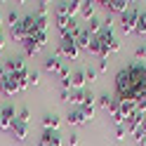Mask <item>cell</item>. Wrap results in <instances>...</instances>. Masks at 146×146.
I'll use <instances>...</instances> for the list:
<instances>
[{
  "label": "cell",
  "instance_id": "8992f818",
  "mask_svg": "<svg viewBox=\"0 0 146 146\" xmlns=\"http://www.w3.org/2000/svg\"><path fill=\"white\" fill-rule=\"evenodd\" d=\"M0 92L7 94V97H14L19 92V80H17L14 73H5V76L0 78Z\"/></svg>",
  "mask_w": 146,
  "mask_h": 146
},
{
  "label": "cell",
  "instance_id": "83f0119b",
  "mask_svg": "<svg viewBox=\"0 0 146 146\" xmlns=\"http://www.w3.org/2000/svg\"><path fill=\"white\" fill-rule=\"evenodd\" d=\"M85 80H87V83H94V80H97V71L94 68H87L85 71Z\"/></svg>",
  "mask_w": 146,
  "mask_h": 146
},
{
  "label": "cell",
  "instance_id": "d590c367",
  "mask_svg": "<svg viewBox=\"0 0 146 146\" xmlns=\"http://www.w3.org/2000/svg\"><path fill=\"white\" fill-rule=\"evenodd\" d=\"M139 146H146V134H144L141 139H139Z\"/></svg>",
  "mask_w": 146,
  "mask_h": 146
},
{
  "label": "cell",
  "instance_id": "52a82bcc",
  "mask_svg": "<svg viewBox=\"0 0 146 146\" xmlns=\"http://www.w3.org/2000/svg\"><path fill=\"white\" fill-rule=\"evenodd\" d=\"M17 123V118H14V106H3L0 108V130L3 132H12V125Z\"/></svg>",
  "mask_w": 146,
  "mask_h": 146
},
{
  "label": "cell",
  "instance_id": "7402d4cb",
  "mask_svg": "<svg viewBox=\"0 0 146 146\" xmlns=\"http://www.w3.org/2000/svg\"><path fill=\"white\" fill-rule=\"evenodd\" d=\"M97 104L102 106V108H111V104H113V97H108V94H102V97H97Z\"/></svg>",
  "mask_w": 146,
  "mask_h": 146
},
{
  "label": "cell",
  "instance_id": "d6a6232c",
  "mask_svg": "<svg viewBox=\"0 0 146 146\" xmlns=\"http://www.w3.org/2000/svg\"><path fill=\"white\" fill-rule=\"evenodd\" d=\"M61 99H64V102H68V99H71V94H68V90H61V94H59Z\"/></svg>",
  "mask_w": 146,
  "mask_h": 146
},
{
  "label": "cell",
  "instance_id": "9a60e30c",
  "mask_svg": "<svg viewBox=\"0 0 146 146\" xmlns=\"http://www.w3.org/2000/svg\"><path fill=\"white\" fill-rule=\"evenodd\" d=\"M42 127H45V132H57V127H59V118L50 113V115H45L42 118Z\"/></svg>",
  "mask_w": 146,
  "mask_h": 146
},
{
  "label": "cell",
  "instance_id": "7a4b0ae2",
  "mask_svg": "<svg viewBox=\"0 0 146 146\" xmlns=\"http://www.w3.org/2000/svg\"><path fill=\"white\" fill-rule=\"evenodd\" d=\"M94 42L99 45V54H97L99 59H106L108 54H113V52L120 50V42H118L115 33H113V21H111V17H108V19L104 21L102 31L94 35Z\"/></svg>",
  "mask_w": 146,
  "mask_h": 146
},
{
  "label": "cell",
  "instance_id": "1f68e13d",
  "mask_svg": "<svg viewBox=\"0 0 146 146\" xmlns=\"http://www.w3.org/2000/svg\"><path fill=\"white\" fill-rule=\"evenodd\" d=\"M106 68H108V64H106V59H99V71H102V73H104Z\"/></svg>",
  "mask_w": 146,
  "mask_h": 146
},
{
  "label": "cell",
  "instance_id": "4316f807",
  "mask_svg": "<svg viewBox=\"0 0 146 146\" xmlns=\"http://www.w3.org/2000/svg\"><path fill=\"white\" fill-rule=\"evenodd\" d=\"M29 118H31V111H29V108H21V111H19V118H17V120H21V123H26V125H29Z\"/></svg>",
  "mask_w": 146,
  "mask_h": 146
},
{
  "label": "cell",
  "instance_id": "4fadbf2b",
  "mask_svg": "<svg viewBox=\"0 0 146 146\" xmlns=\"http://www.w3.org/2000/svg\"><path fill=\"white\" fill-rule=\"evenodd\" d=\"M92 38H94V35L90 33L87 29H80L78 38H76V45H78V50H87V47H90V42H92Z\"/></svg>",
  "mask_w": 146,
  "mask_h": 146
},
{
  "label": "cell",
  "instance_id": "d6986e66",
  "mask_svg": "<svg viewBox=\"0 0 146 146\" xmlns=\"http://www.w3.org/2000/svg\"><path fill=\"white\" fill-rule=\"evenodd\" d=\"M80 14L90 21V19L94 17V3H83V5H80Z\"/></svg>",
  "mask_w": 146,
  "mask_h": 146
},
{
  "label": "cell",
  "instance_id": "277c9868",
  "mask_svg": "<svg viewBox=\"0 0 146 146\" xmlns=\"http://www.w3.org/2000/svg\"><path fill=\"white\" fill-rule=\"evenodd\" d=\"M59 54H64V57H68L71 61H76L80 57V50L76 45V38H68V35H64L61 42H59Z\"/></svg>",
  "mask_w": 146,
  "mask_h": 146
},
{
  "label": "cell",
  "instance_id": "5b68a950",
  "mask_svg": "<svg viewBox=\"0 0 146 146\" xmlns=\"http://www.w3.org/2000/svg\"><path fill=\"white\" fill-rule=\"evenodd\" d=\"M137 17H139V7H130L127 12L120 14V29H123V33H134Z\"/></svg>",
  "mask_w": 146,
  "mask_h": 146
},
{
  "label": "cell",
  "instance_id": "44dd1931",
  "mask_svg": "<svg viewBox=\"0 0 146 146\" xmlns=\"http://www.w3.org/2000/svg\"><path fill=\"white\" fill-rule=\"evenodd\" d=\"M83 99H85V90H78V92H73V94H71V99H68V102H71V104H76V106L80 108Z\"/></svg>",
  "mask_w": 146,
  "mask_h": 146
},
{
  "label": "cell",
  "instance_id": "8fae6325",
  "mask_svg": "<svg viewBox=\"0 0 146 146\" xmlns=\"http://www.w3.org/2000/svg\"><path fill=\"white\" fill-rule=\"evenodd\" d=\"M38 146H61V137H59V132H42Z\"/></svg>",
  "mask_w": 146,
  "mask_h": 146
},
{
  "label": "cell",
  "instance_id": "836d02e7",
  "mask_svg": "<svg viewBox=\"0 0 146 146\" xmlns=\"http://www.w3.org/2000/svg\"><path fill=\"white\" fill-rule=\"evenodd\" d=\"M68 146H78V137H76V134H71V139H68Z\"/></svg>",
  "mask_w": 146,
  "mask_h": 146
},
{
  "label": "cell",
  "instance_id": "2e32d148",
  "mask_svg": "<svg viewBox=\"0 0 146 146\" xmlns=\"http://www.w3.org/2000/svg\"><path fill=\"white\" fill-rule=\"evenodd\" d=\"M42 68L47 71V73H59V68H61L59 54H57V57H50V59H45V64H42Z\"/></svg>",
  "mask_w": 146,
  "mask_h": 146
},
{
  "label": "cell",
  "instance_id": "6da1fadb",
  "mask_svg": "<svg viewBox=\"0 0 146 146\" xmlns=\"http://www.w3.org/2000/svg\"><path fill=\"white\" fill-rule=\"evenodd\" d=\"M115 97L120 102L146 99V64L144 61H134L115 73Z\"/></svg>",
  "mask_w": 146,
  "mask_h": 146
},
{
  "label": "cell",
  "instance_id": "ffe728a7",
  "mask_svg": "<svg viewBox=\"0 0 146 146\" xmlns=\"http://www.w3.org/2000/svg\"><path fill=\"white\" fill-rule=\"evenodd\" d=\"M102 26H104V21H99L97 17H92V19H90V24H87V31L92 33V35H97L99 31H102Z\"/></svg>",
  "mask_w": 146,
  "mask_h": 146
},
{
  "label": "cell",
  "instance_id": "8d00e7d4",
  "mask_svg": "<svg viewBox=\"0 0 146 146\" xmlns=\"http://www.w3.org/2000/svg\"><path fill=\"white\" fill-rule=\"evenodd\" d=\"M0 24H3V17H0Z\"/></svg>",
  "mask_w": 146,
  "mask_h": 146
},
{
  "label": "cell",
  "instance_id": "484cf974",
  "mask_svg": "<svg viewBox=\"0 0 146 146\" xmlns=\"http://www.w3.org/2000/svg\"><path fill=\"white\" fill-rule=\"evenodd\" d=\"M35 17H40V19H47V3H40V5H38V12H35Z\"/></svg>",
  "mask_w": 146,
  "mask_h": 146
},
{
  "label": "cell",
  "instance_id": "f546056e",
  "mask_svg": "<svg viewBox=\"0 0 146 146\" xmlns=\"http://www.w3.org/2000/svg\"><path fill=\"white\" fill-rule=\"evenodd\" d=\"M59 78H61V83L71 78V76H68V68H66V66H61V68H59Z\"/></svg>",
  "mask_w": 146,
  "mask_h": 146
},
{
  "label": "cell",
  "instance_id": "30bf717a",
  "mask_svg": "<svg viewBox=\"0 0 146 146\" xmlns=\"http://www.w3.org/2000/svg\"><path fill=\"white\" fill-rule=\"evenodd\" d=\"M3 66H5L7 73H21V71H26V64H24L21 57H12V59H7Z\"/></svg>",
  "mask_w": 146,
  "mask_h": 146
},
{
  "label": "cell",
  "instance_id": "5bb4252c",
  "mask_svg": "<svg viewBox=\"0 0 146 146\" xmlns=\"http://www.w3.org/2000/svg\"><path fill=\"white\" fill-rule=\"evenodd\" d=\"M68 123H71V125H87L90 120L83 115L80 108H73V111H68Z\"/></svg>",
  "mask_w": 146,
  "mask_h": 146
},
{
  "label": "cell",
  "instance_id": "f1b7e54d",
  "mask_svg": "<svg viewBox=\"0 0 146 146\" xmlns=\"http://www.w3.org/2000/svg\"><path fill=\"white\" fill-rule=\"evenodd\" d=\"M29 80H31V85L35 87V85L40 83V73H38V71H31V76H29Z\"/></svg>",
  "mask_w": 146,
  "mask_h": 146
},
{
  "label": "cell",
  "instance_id": "cb8c5ba5",
  "mask_svg": "<svg viewBox=\"0 0 146 146\" xmlns=\"http://www.w3.org/2000/svg\"><path fill=\"white\" fill-rule=\"evenodd\" d=\"M66 5H68V17L73 19V14H78V12H80V5H83V3H78V0H73V3H66Z\"/></svg>",
  "mask_w": 146,
  "mask_h": 146
},
{
  "label": "cell",
  "instance_id": "e575fe53",
  "mask_svg": "<svg viewBox=\"0 0 146 146\" xmlns=\"http://www.w3.org/2000/svg\"><path fill=\"white\" fill-rule=\"evenodd\" d=\"M3 47H5V35L0 33V50H3Z\"/></svg>",
  "mask_w": 146,
  "mask_h": 146
},
{
  "label": "cell",
  "instance_id": "d4e9b609",
  "mask_svg": "<svg viewBox=\"0 0 146 146\" xmlns=\"http://www.w3.org/2000/svg\"><path fill=\"white\" fill-rule=\"evenodd\" d=\"M115 139H120V141L127 139V127H125V125H118V127H115Z\"/></svg>",
  "mask_w": 146,
  "mask_h": 146
},
{
  "label": "cell",
  "instance_id": "ac0fdd59",
  "mask_svg": "<svg viewBox=\"0 0 146 146\" xmlns=\"http://www.w3.org/2000/svg\"><path fill=\"white\" fill-rule=\"evenodd\" d=\"M137 35H146V12L139 10V17H137V26H134Z\"/></svg>",
  "mask_w": 146,
  "mask_h": 146
},
{
  "label": "cell",
  "instance_id": "ba28073f",
  "mask_svg": "<svg viewBox=\"0 0 146 146\" xmlns=\"http://www.w3.org/2000/svg\"><path fill=\"white\" fill-rule=\"evenodd\" d=\"M94 108H97V97L92 92H85V99H83V104H80V111H83V115L87 118V120L94 118Z\"/></svg>",
  "mask_w": 146,
  "mask_h": 146
},
{
  "label": "cell",
  "instance_id": "9c48e42d",
  "mask_svg": "<svg viewBox=\"0 0 146 146\" xmlns=\"http://www.w3.org/2000/svg\"><path fill=\"white\" fill-rule=\"evenodd\" d=\"M102 5L106 7L108 14H123V12L130 10V3L127 0H108V3H102Z\"/></svg>",
  "mask_w": 146,
  "mask_h": 146
},
{
  "label": "cell",
  "instance_id": "4dcf8cb0",
  "mask_svg": "<svg viewBox=\"0 0 146 146\" xmlns=\"http://www.w3.org/2000/svg\"><path fill=\"white\" fill-rule=\"evenodd\" d=\"M134 57H137V59H144V57H146V47H144V45H141V47H137Z\"/></svg>",
  "mask_w": 146,
  "mask_h": 146
},
{
  "label": "cell",
  "instance_id": "603a6c76",
  "mask_svg": "<svg viewBox=\"0 0 146 146\" xmlns=\"http://www.w3.org/2000/svg\"><path fill=\"white\" fill-rule=\"evenodd\" d=\"M7 21H10V29H12V26H17V24L21 21L19 12H17V10H10V12H7Z\"/></svg>",
  "mask_w": 146,
  "mask_h": 146
},
{
  "label": "cell",
  "instance_id": "e0dca14e",
  "mask_svg": "<svg viewBox=\"0 0 146 146\" xmlns=\"http://www.w3.org/2000/svg\"><path fill=\"white\" fill-rule=\"evenodd\" d=\"M85 83H87V80H85V71H76V73L71 76V87L83 90V87H85Z\"/></svg>",
  "mask_w": 146,
  "mask_h": 146
},
{
  "label": "cell",
  "instance_id": "7c38bea8",
  "mask_svg": "<svg viewBox=\"0 0 146 146\" xmlns=\"http://www.w3.org/2000/svg\"><path fill=\"white\" fill-rule=\"evenodd\" d=\"M12 137H14L17 141H26V137H29V125L21 123V120H17L12 125Z\"/></svg>",
  "mask_w": 146,
  "mask_h": 146
},
{
  "label": "cell",
  "instance_id": "3957f363",
  "mask_svg": "<svg viewBox=\"0 0 146 146\" xmlns=\"http://www.w3.org/2000/svg\"><path fill=\"white\" fill-rule=\"evenodd\" d=\"M45 42H47V33H35L31 38H26L21 45H24V52L29 54V57H33V54H38L45 47Z\"/></svg>",
  "mask_w": 146,
  "mask_h": 146
}]
</instances>
